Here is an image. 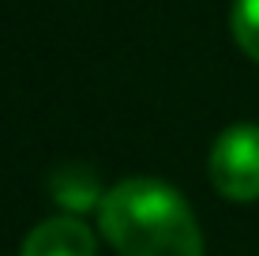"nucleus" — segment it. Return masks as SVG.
<instances>
[{
	"mask_svg": "<svg viewBox=\"0 0 259 256\" xmlns=\"http://www.w3.org/2000/svg\"><path fill=\"white\" fill-rule=\"evenodd\" d=\"M98 226L120 256H203L192 207L158 177H124L105 189Z\"/></svg>",
	"mask_w": 259,
	"mask_h": 256,
	"instance_id": "nucleus-1",
	"label": "nucleus"
},
{
	"mask_svg": "<svg viewBox=\"0 0 259 256\" xmlns=\"http://www.w3.org/2000/svg\"><path fill=\"white\" fill-rule=\"evenodd\" d=\"M210 185L233 204L259 200V125H229L214 139Z\"/></svg>",
	"mask_w": 259,
	"mask_h": 256,
	"instance_id": "nucleus-2",
	"label": "nucleus"
},
{
	"mask_svg": "<svg viewBox=\"0 0 259 256\" xmlns=\"http://www.w3.org/2000/svg\"><path fill=\"white\" fill-rule=\"evenodd\" d=\"M19 256H98V237L79 215H53L26 234Z\"/></svg>",
	"mask_w": 259,
	"mask_h": 256,
	"instance_id": "nucleus-3",
	"label": "nucleus"
},
{
	"mask_svg": "<svg viewBox=\"0 0 259 256\" xmlns=\"http://www.w3.org/2000/svg\"><path fill=\"white\" fill-rule=\"evenodd\" d=\"M49 196L57 200V207H64V215H83L91 207H102L105 192H102V181L94 177V170H87V166H60L49 177Z\"/></svg>",
	"mask_w": 259,
	"mask_h": 256,
	"instance_id": "nucleus-4",
	"label": "nucleus"
},
{
	"mask_svg": "<svg viewBox=\"0 0 259 256\" xmlns=\"http://www.w3.org/2000/svg\"><path fill=\"white\" fill-rule=\"evenodd\" d=\"M233 38L237 46L259 64V0H233Z\"/></svg>",
	"mask_w": 259,
	"mask_h": 256,
	"instance_id": "nucleus-5",
	"label": "nucleus"
}]
</instances>
